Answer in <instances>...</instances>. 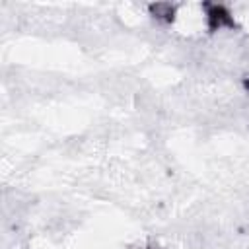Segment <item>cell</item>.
I'll return each mask as SVG.
<instances>
[{"label":"cell","instance_id":"cell-1","mask_svg":"<svg viewBox=\"0 0 249 249\" xmlns=\"http://www.w3.org/2000/svg\"><path fill=\"white\" fill-rule=\"evenodd\" d=\"M200 12H202V19H204V29L208 35H218L224 31H230V33L239 31V21L228 4L202 2Z\"/></svg>","mask_w":249,"mask_h":249},{"label":"cell","instance_id":"cell-2","mask_svg":"<svg viewBox=\"0 0 249 249\" xmlns=\"http://www.w3.org/2000/svg\"><path fill=\"white\" fill-rule=\"evenodd\" d=\"M148 16L158 23V25H173L177 16H179V4L175 2H152L146 6Z\"/></svg>","mask_w":249,"mask_h":249},{"label":"cell","instance_id":"cell-3","mask_svg":"<svg viewBox=\"0 0 249 249\" xmlns=\"http://www.w3.org/2000/svg\"><path fill=\"white\" fill-rule=\"evenodd\" d=\"M142 249H161V247H160L158 243H154V241H152V243H146Z\"/></svg>","mask_w":249,"mask_h":249}]
</instances>
